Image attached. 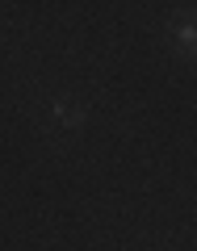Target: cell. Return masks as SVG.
<instances>
[{"label":"cell","mask_w":197,"mask_h":251,"mask_svg":"<svg viewBox=\"0 0 197 251\" xmlns=\"http://www.w3.org/2000/svg\"><path fill=\"white\" fill-rule=\"evenodd\" d=\"M55 122H59V126H76V122H80V109L59 100V105H55Z\"/></svg>","instance_id":"obj_1"}]
</instances>
